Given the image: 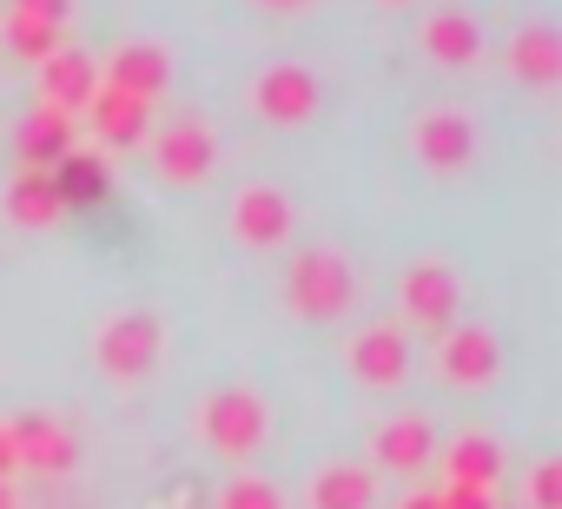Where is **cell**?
Wrapping results in <instances>:
<instances>
[{"mask_svg": "<svg viewBox=\"0 0 562 509\" xmlns=\"http://www.w3.org/2000/svg\"><path fill=\"white\" fill-rule=\"evenodd\" d=\"M351 298H358V279H351V265L338 259L331 245H312V251H299V259L285 265V305L299 318L331 325V318L351 312Z\"/></svg>", "mask_w": 562, "mask_h": 509, "instance_id": "6da1fadb", "label": "cell"}, {"mask_svg": "<svg viewBox=\"0 0 562 509\" xmlns=\"http://www.w3.org/2000/svg\"><path fill=\"white\" fill-rule=\"evenodd\" d=\"M265 430H271L265 397L245 391V384H225V391H212V397L199 404V437H205L218 456H251V450L265 443Z\"/></svg>", "mask_w": 562, "mask_h": 509, "instance_id": "7a4b0ae2", "label": "cell"}, {"mask_svg": "<svg viewBox=\"0 0 562 509\" xmlns=\"http://www.w3.org/2000/svg\"><path fill=\"white\" fill-rule=\"evenodd\" d=\"M93 351H100V371H106V377L139 384V377L159 364V351H166V325H159L153 312H120V318L100 325Z\"/></svg>", "mask_w": 562, "mask_h": 509, "instance_id": "3957f363", "label": "cell"}, {"mask_svg": "<svg viewBox=\"0 0 562 509\" xmlns=\"http://www.w3.org/2000/svg\"><path fill=\"white\" fill-rule=\"evenodd\" d=\"M146 139H153V172H159L166 185H199V179H212V166H218V133H212L205 120H192V113L153 126Z\"/></svg>", "mask_w": 562, "mask_h": 509, "instance_id": "277c9868", "label": "cell"}, {"mask_svg": "<svg viewBox=\"0 0 562 509\" xmlns=\"http://www.w3.org/2000/svg\"><path fill=\"white\" fill-rule=\"evenodd\" d=\"M318 73L305 67V60H271V67H258V80H251V106H258V120L265 126H305L312 113H318Z\"/></svg>", "mask_w": 562, "mask_h": 509, "instance_id": "5b68a950", "label": "cell"}, {"mask_svg": "<svg viewBox=\"0 0 562 509\" xmlns=\"http://www.w3.org/2000/svg\"><path fill=\"white\" fill-rule=\"evenodd\" d=\"M457 298H463V285H457V272L443 259H417V265L397 272V305H404V318L417 331H450L457 325Z\"/></svg>", "mask_w": 562, "mask_h": 509, "instance_id": "8992f818", "label": "cell"}, {"mask_svg": "<svg viewBox=\"0 0 562 509\" xmlns=\"http://www.w3.org/2000/svg\"><path fill=\"white\" fill-rule=\"evenodd\" d=\"M411 146H417V159H424L430 172L457 179V172L476 159V120L457 113V106H424V113L411 120Z\"/></svg>", "mask_w": 562, "mask_h": 509, "instance_id": "52a82bcc", "label": "cell"}, {"mask_svg": "<svg viewBox=\"0 0 562 509\" xmlns=\"http://www.w3.org/2000/svg\"><path fill=\"white\" fill-rule=\"evenodd\" d=\"M437 371L457 384V391H483L496 371H503V344L490 325H450L437 338Z\"/></svg>", "mask_w": 562, "mask_h": 509, "instance_id": "ba28073f", "label": "cell"}, {"mask_svg": "<svg viewBox=\"0 0 562 509\" xmlns=\"http://www.w3.org/2000/svg\"><path fill=\"white\" fill-rule=\"evenodd\" d=\"M292 225H299V212H292V199H285V185H245L238 199H232V238L238 245H285L292 238Z\"/></svg>", "mask_w": 562, "mask_h": 509, "instance_id": "9c48e42d", "label": "cell"}, {"mask_svg": "<svg viewBox=\"0 0 562 509\" xmlns=\"http://www.w3.org/2000/svg\"><path fill=\"white\" fill-rule=\"evenodd\" d=\"M100 87H120V93H133V100L153 106L172 87V54L159 41H126L113 60H100Z\"/></svg>", "mask_w": 562, "mask_h": 509, "instance_id": "30bf717a", "label": "cell"}, {"mask_svg": "<svg viewBox=\"0 0 562 509\" xmlns=\"http://www.w3.org/2000/svg\"><path fill=\"white\" fill-rule=\"evenodd\" d=\"M8 430H14L21 470H34V476H67V470L80 463V443H74V430H67V423H54L47 410H27V417H14Z\"/></svg>", "mask_w": 562, "mask_h": 509, "instance_id": "8fae6325", "label": "cell"}, {"mask_svg": "<svg viewBox=\"0 0 562 509\" xmlns=\"http://www.w3.org/2000/svg\"><path fill=\"white\" fill-rule=\"evenodd\" d=\"M424 54L437 60V67H450V73H463V67H476L483 60V21L470 14V8H430L424 14Z\"/></svg>", "mask_w": 562, "mask_h": 509, "instance_id": "7c38bea8", "label": "cell"}, {"mask_svg": "<svg viewBox=\"0 0 562 509\" xmlns=\"http://www.w3.org/2000/svg\"><path fill=\"white\" fill-rule=\"evenodd\" d=\"M351 377H364L371 391H391L411 377V338L404 325H364L351 338Z\"/></svg>", "mask_w": 562, "mask_h": 509, "instance_id": "4fadbf2b", "label": "cell"}, {"mask_svg": "<svg viewBox=\"0 0 562 509\" xmlns=\"http://www.w3.org/2000/svg\"><path fill=\"white\" fill-rule=\"evenodd\" d=\"M100 93V60L87 54V47H60L54 60H41V100L47 106H60V113H74L80 120V106Z\"/></svg>", "mask_w": 562, "mask_h": 509, "instance_id": "5bb4252c", "label": "cell"}, {"mask_svg": "<svg viewBox=\"0 0 562 509\" xmlns=\"http://www.w3.org/2000/svg\"><path fill=\"white\" fill-rule=\"evenodd\" d=\"M80 113H87V126H93L100 146H139L153 133V106L133 100V93H120V87H100Z\"/></svg>", "mask_w": 562, "mask_h": 509, "instance_id": "9a60e30c", "label": "cell"}, {"mask_svg": "<svg viewBox=\"0 0 562 509\" xmlns=\"http://www.w3.org/2000/svg\"><path fill=\"white\" fill-rule=\"evenodd\" d=\"M509 73L529 80V87H555L562 80V41H555L549 21H522L509 34Z\"/></svg>", "mask_w": 562, "mask_h": 509, "instance_id": "2e32d148", "label": "cell"}, {"mask_svg": "<svg viewBox=\"0 0 562 509\" xmlns=\"http://www.w3.org/2000/svg\"><path fill=\"white\" fill-rule=\"evenodd\" d=\"M67 152H74V113H60V106L41 100V106L27 113V126H21V166L54 172Z\"/></svg>", "mask_w": 562, "mask_h": 509, "instance_id": "e0dca14e", "label": "cell"}, {"mask_svg": "<svg viewBox=\"0 0 562 509\" xmlns=\"http://www.w3.org/2000/svg\"><path fill=\"white\" fill-rule=\"evenodd\" d=\"M430 456H437V430H430V417H391V423L378 430V463H384V470L411 476V470H424Z\"/></svg>", "mask_w": 562, "mask_h": 509, "instance_id": "ac0fdd59", "label": "cell"}, {"mask_svg": "<svg viewBox=\"0 0 562 509\" xmlns=\"http://www.w3.org/2000/svg\"><path fill=\"white\" fill-rule=\"evenodd\" d=\"M47 179H54V192H60V212H67V205H100V199H106V185H113L106 159H100V152H80V146H74Z\"/></svg>", "mask_w": 562, "mask_h": 509, "instance_id": "d6986e66", "label": "cell"}, {"mask_svg": "<svg viewBox=\"0 0 562 509\" xmlns=\"http://www.w3.org/2000/svg\"><path fill=\"white\" fill-rule=\"evenodd\" d=\"M312 509H371V496H378V483H371V470L364 463H325L318 476H312Z\"/></svg>", "mask_w": 562, "mask_h": 509, "instance_id": "ffe728a7", "label": "cell"}, {"mask_svg": "<svg viewBox=\"0 0 562 509\" xmlns=\"http://www.w3.org/2000/svg\"><path fill=\"white\" fill-rule=\"evenodd\" d=\"M503 476V450L490 437H457L443 443V483H470V489H496Z\"/></svg>", "mask_w": 562, "mask_h": 509, "instance_id": "44dd1931", "label": "cell"}, {"mask_svg": "<svg viewBox=\"0 0 562 509\" xmlns=\"http://www.w3.org/2000/svg\"><path fill=\"white\" fill-rule=\"evenodd\" d=\"M8 218L14 225H54L60 218V192H54V179L47 172H34V166H21V179L8 185Z\"/></svg>", "mask_w": 562, "mask_h": 509, "instance_id": "7402d4cb", "label": "cell"}, {"mask_svg": "<svg viewBox=\"0 0 562 509\" xmlns=\"http://www.w3.org/2000/svg\"><path fill=\"white\" fill-rule=\"evenodd\" d=\"M8 47L21 54V60H54L60 54V27H47V21H27V14H8Z\"/></svg>", "mask_w": 562, "mask_h": 509, "instance_id": "603a6c76", "label": "cell"}, {"mask_svg": "<svg viewBox=\"0 0 562 509\" xmlns=\"http://www.w3.org/2000/svg\"><path fill=\"white\" fill-rule=\"evenodd\" d=\"M218 509H285V496L271 483H258V476H238V483L218 489Z\"/></svg>", "mask_w": 562, "mask_h": 509, "instance_id": "cb8c5ba5", "label": "cell"}, {"mask_svg": "<svg viewBox=\"0 0 562 509\" xmlns=\"http://www.w3.org/2000/svg\"><path fill=\"white\" fill-rule=\"evenodd\" d=\"M529 509H562V463L542 456L536 476H529Z\"/></svg>", "mask_w": 562, "mask_h": 509, "instance_id": "d4e9b609", "label": "cell"}, {"mask_svg": "<svg viewBox=\"0 0 562 509\" xmlns=\"http://www.w3.org/2000/svg\"><path fill=\"white\" fill-rule=\"evenodd\" d=\"M437 502H443V509H496V496H490V489H470V483H443Z\"/></svg>", "mask_w": 562, "mask_h": 509, "instance_id": "484cf974", "label": "cell"}, {"mask_svg": "<svg viewBox=\"0 0 562 509\" xmlns=\"http://www.w3.org/2000/svg\"><path fill=\"white\" fill-rule=\"evenodd\" d=\"M14 14H27V21H47V27H67L74 0H14Z\"/></svg>", "mask_w": 562, "mask_h": 509, "instance_id": "4316f807", "label": "cell"}, {"mask_svg": "<svg viewBox=\"0 0 562 509\" xmlns=\"http://www.w3.org/2000/svg\"><path fill=\"white\" fill-rule=\"evenodd\" d=\"M14 470H21V450H14V430L0 423V483H14Z\"/></svg>", "mask_w": 562, "mask_h": 509, "instance_id": "83f0119b", "label": "cell"}, {"mask_svg": "<svg viewBox=\"0 0 562 509\" xmlns=\"http://www.w3.org/2000/svg\"><path fill=\"white\" fill-rule=\"evenodd\" d=\"M397 509H443V502H437V496H404Z\"/></svg>", "mask_w": 562, "mask_h": 509, "instance_id": "f1b7e54d", "label": "cell"}, {"mask_svg": "<svg viewBox=\"0 0 562 509\" xmlns=\"http://www.w3.org/2000/svg\"><path fill=\"white\" fill-rule=\"evenodd\" d=\"M0 509H21V496H14V483H0Z\"/></svg>", "mask_w": 562, "mask_h": 509, "instance_id": "f546056e", "label": "cell"}, {"mask_svg": "<svg viewBox=\"0 0 562 509\" xmlns=\"http://www.w3.org/2000/svg\"><path fill=\"white\" fill-rule=\"evenodd\" d=\"M258 8H305V0H258Z\"/></svg>", "mask_w": 562, "mask_h": 509, "instance_id": "4dcf8cb0", "label": "cell"}, {"mask_svg": "<svg viewBox=\"0 0 562 509\" xmlns=\"http://www.w3.org/2000/svg\"><path fill=\"white\" fill-rule=\"evenodd\" d=\"M384 8H404V0H384Z\"/></svg>", "mask_w": 562, "mask_h": 509, "instance_id": "1f68e13d", "label": "cell"}]
</instances>
